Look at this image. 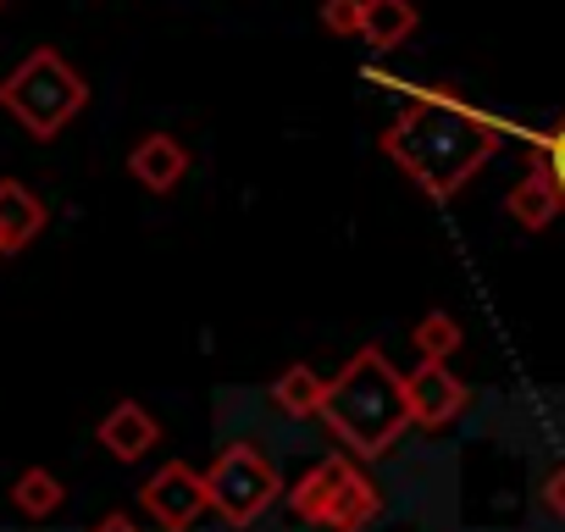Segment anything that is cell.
Returning <instances> with one entry per match:
<instances>
[{"label": "cell", "instance_id": "cell-1", "mask_svg": "<svg viewBox=\"0 0 565 532\" xmlns=\"http://www.w3.org/2000/svg\"><path fill=\"white\" fill-rule=\"evenodd\" d=\"M377 150L427 200H455L499 156V123L488 111H477L466 95L422 84L405 95L399 117L377 134Z\"/></svg>", "mask_w": 565, "mask_h": 532}, {"label": "cell", "instance_id": "cell-2", "mask_svg": "<svg viewBox=\"0 0 565 532\" xmlns=\"http://www.w3.org/2000/svg\"><path fill=\"white\" fill-rule=\"evenodd\" d=\"M322 422L328 433L344 444L350 460H377L388 455L405 427L416 422L411 416V389H405V372L377 350V344H361L339 377H328V405H322Z\"/></svg>", "mask_w": 565, "mask_h": 532}, {"label": "cell", "instance_id": "cell-3", "mask_svg": "<svg viewBox=\"0 0 565 532\" xmlns=\"http://www.w3.org/2000/svg\"><path fill=\"white\" fill-rule=\"evenodd\" d=\"M84 106H89L84 73L62 51H51V45L29 51L7 78H0V111H7L29 139H40V145L56 139Z\"/></svg>", "mask_w": 565, "mask_h": 532}, {"label": "cell", "instance_id": "cell-4", "mask_svg": "<svg viewBox=\"0 0 565 532\" xmlns=\"http://www.w3.org/2000/svg\"><path fill=\"white\" fill-rule=\"evenodd\" d=\"M205 488H211V510H216L227 526L260 521L282 493H289V488H282V477H277V466H271V455L255 449V444H227V449L211 460Z\"/></svg>", "mask_w": 565, "mask_h": 532}, {"label": "cell", "instance_id": "cell-5", "mask_svg": "<svg viewBox=\"0 0 565 532\" xmlns=\"http://www.w3.org/2000/svg\"><path fill=\"white\" fill-rule=\"evenodd\" d=\"M145 510L167 526V532H189L200 521V510H211V488L205 471H194L189 460H167L150 482H145Z\"/></svg>", "mask_w": 565, "mask_h": 532}, {"label": "cell", "instance_id": "cell-6", "mask_svg": "<svg viewBox=\"0 0 565 532\" xmlns=\"http://www.w3.org/2000/svg\"><path fill=\"white\" fill-rule=\"evenodd\" d=\"M405 389H411V416H416V427H427V433L460 422L466 405H471V389L449 372V361H416V366L405 372Z\"/></svg>", "mask_w": 565, "mask_h": 532}, {"label": "cell", "instance_id": "cell-7", "mask_svg": "<svg viewBox=\"0 0 565 532\" xmlns=\"http://www.w3.org/2000/svg\"><path fill=\"white\" fill-rule=\"evenodd\" d=\"M355 471V460L350 455H328V460H317L289 493V515L295 521H306V526H328V510H333V499H339V488H344V477Z\"/></svg>", "mask_w": 565, "mask_h": 532}, {"label": "cell", "instance_id": "cell-8", "mask_svg": "<svg viewBox=\"0 0 565 532\" xmlns=\"http://www.w3.org/2000/svg\"><path fill=\"white\" fill-rule=\"evenodd\" d=\"M95 438H100L106 455H117V460H145V455L161 444V422H156L139 400H117V405L100 416Z\"/></svg>", "mask_w": 565, "mask_h": 532}, {"label": "cell", "instance_id": "cell-9", "mask_svg": "<svg viewBox=\"0 0 565 532\" xmlns=\"http://www.w3.org/2000/svg\"><path fill=\"white\" fill-rule=\"evenodd\" d=\"M45 222H51V211H45V200L29 183H18V178L0 183V255L29 249L45 233Z\"/></svg>", "mask_w": 565, "mask_h": 532}, {"label": "cell", "instance_id": "cell-10", "mask_svg": "<svg viewBox=\"0 0 565 532\" xmlns=\"http://www.w3.org/2000/svg\"><path fill=\"white\" fill-rule=\"evenodd\" d=\"M128 172H134L150 194H172V189L189 178V150H183L172 134H145V139L128 150Z\"/></svg>", "mask_w": 565, "mask_h": 532}, {"label": "cell", "instance_id": "cell-11", "mask_svg": "<svg viewBox=\"0 0 565 532\" xmlns=\"http://www.w3.org/2000/svg\"><path fill=\"white\" fill-rule=\"evenodd\" d=\"M504 211H510V222H521L526 233H543L565 205H559V194H554V183L543 178V167L532 161L526 167V178H515L510 183V194H504Z\"/></svg>", "mask_w": 565, "mask_h": 532}, {"label": "cell", "instance_id": "cell-12", "mask_svg": "<svg viewBox=\"0 0 565 532\" xmlns=\"http://www.w3.org/2000/svg\"><path fill=\"white\" fill-rule=\"evenodd\" d=\"M416 0H366V18H361V40L377 51V56H388V51H399L411 34H416Z\"/></svg>", "mask_w": 565, "mask_h": 532}, {"label": "cell", "instance_id": "cell-13", "mask_svg": "<svg viewBox=\"0 0 565 532\" xmlns=\"http://www.w3.org/2000/svg\"><path fill=\"white\" fill-rule=\"evenodd\" d=\"M377 515H383V493H377V482L355 466V471L344 477L333 510H328V532H361V526H372Z\"/></svg>", "mask_w": 565, "mask_h": 532}, {"label": "cell", "instance_id": "cell-14", "mask_svg": "<svg viewBox=\"0 0 565 532\" xmlns=\"http://www.w3.org/2000/svg\"><path fill=\"white\" fill-rule=\"evenodd\" d=\"M271 405L282 416H322L328 405V377L317 366H282L271 377Z\"/></svg>", "mask_w": 565, "mask_h": 532}, {"label": "cell", "instance_id": "cell-15", "mask_svg": "<svg viewBox=\"0 0 565 532\" xmlns=\"http://www.w3.org/2000/svg\"><path fill=\"white\" fill-rule=\"evenodd\" d=\"M460 339H466V328H460L449 311H427V317L411 328V344H416L422 361H449V355L460 350Z\"/></svg>", "mask_w": 565, "mask_h": 532}, {"label": "cell", "instance_id": "cell-16", "mask_svg": "<svg viewBox=\"0 0 565 532\" xmlns=\"http://www.w3.org/2000/svg\"><path fill=\"white\" fill-rule=\"evenodd\" d=\"M12 504L23 510V515H51L56 504H62V482L51 477V471H23L18 477V488H12Z\"/></svg>", "mask_w": 565, "mask_h": 532}, {"label": "cell", "instance_id": "cell-17", "mask_svg": "<svg viewBox=\"0 0 565 532\" xmlns=\"http://www.w3.org/2000/svg\"><path fill=\"white\" fill-rule=\"evenodd\" d=\"M532 161L543 167V178L554 183L559 205H565V117L548 128V134H532Z\"/></svg>", "mask_w": 565, "mask_h": 532}, {"label": "cell", "instance_id": "cell-18", "mask_svg": "<svg viewBox=\"0 0 565 532\" xmlns=\"http://www.w3.org/2000/svg\"><path fill=\"white\" fill-rule=\"evenodd\" d=\"M361 18H366V0H322V29L339 40H361Z\"/></svg>", "mask_w": 565, "mask_h": 532}, {"label": "cell", "instance_id": "cell-19", "mask_svg": "<svg viewBox=\"0 0 565 532\" xmlns=\"http://www.w3.org/2000/svg\"><path fill=\"white\" fill-rule=\"evenodd\" d=\"M543 504L565 521V466H554V471H548V482H543Z\"/></svg>", "mask_w": 565, "mask_h": 532}, {"label": "cell", "instance_id": "cell-20", "mask_svg": "<svg viewBox=\"0 0 565 532\" xmlns=\"http://www.w3.org/2000/svg\"><path fill=\"white\" fill-rule=\"evenodd\" d=\"M95 532H139V526H134V521H128V515H106V521H100V526H95Z\"/></svg>", "mask_w": 565, "mask_h": 532}, {"label": "cell", "instance_id": "cell-21", "mask_svg": "<svg viewBox=\"0 0 565 532\" xmlns=\"http://www.w3.org/2000/svg\"><path fill=\"white\" fill-rule=\"evenodd\" d=\"M0 12H7V0H0Z\"/></svg>", "mask_w": 565, "mask_h": 532}]
</instances>
